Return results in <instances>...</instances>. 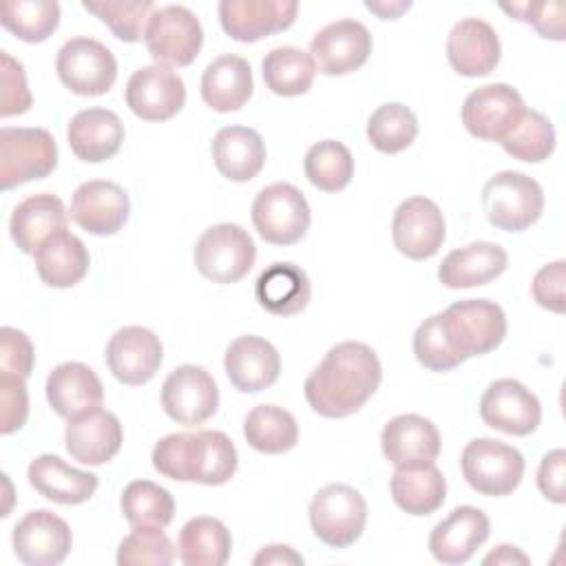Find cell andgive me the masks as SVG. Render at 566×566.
I'll return each instance as SVG.
<instances>
[{
    "mask_svg": "<svg viewBox=\"0 0 566 566\" xmlns=\"http://www.w3.org/2000/svg\"><path fill=\"white\" fill-rule=\"evenodd\" d=\"M382 367L376 352L358 340L334 345L305 378L307 405L323 418L356 413L378 389Z\"/></svg>",
    "mask_w": 566,
    "mask_h": 566,
    "instance_id": "obj_1",
    "label": "cell"
},
{
    "mask_svg": "<svg viewBox=\"0 0 566 566\" xmlns=\"http://www.w3.org/2000/svg\"><path fill=\"white\" fill-rule=\"evenodd\" d=\"M239 464L237 449L223 431L199 429L164 436L153 449V467L177 482L226 484Z\"/></svg>",
    "mask_w": 566,
    "mask_h": 566,
    "instance_id": "obj_2",
    "label": "cell"
},
{
    "mask_svg": "<svg viewBox=\"0 0 566 566\" xmlns=\"http://www.w3.org/2000/svg\"><path fill=\"white\" fill-rule=\"evenodd\" d=\"M440 325L453 354L464 363L502 345L506 336L504 310L489 298H467L440 312Z\"/></svg>",
    "mask_w": 566,
    "mask_h": 566,
    "instance_id": "obj_3",
    "label": "cell"
},
{
    "mask_svg": "<svg viewBox=\"0 0 566 566\" xmlns=\"http://www.w3.org/2000/svg\"><path fill=\"white\" fill-rule=\"evenodd\" d=\"M482 210L493 228L522 232L544 212L542 186L524 172L502 170L484 184Z\"/></svg>",
    "mask_w": 566,
    "mask_h": 566,
    "instance_id": "obj_4",
    "label": "cell"
},
{
    "mask_svg": "<svg viewBox=\"0 0 566 566\" xmlns=\"http://www.w3.org/2000/svg\"><path fill=\"white\" fill-rule=\"evenodd\" d=\"M57 166V144L46 128L4 126L0 130V188L11 190L49 177Z\"/></svg>",
    "mask_w": 566,
    "mask_h": 566,
    "instance_id": "obj_5",
    "label": "cell"
},
{
    "mask_svg": "<svg viewBox=\"0 0 566 566\" xmlns=\"http://www.w3.org/2000/svg\"><path fill=\"white\" fill-rule=\"evenodd\" d=\"M460 469L467 484L486 497L513 493L524 478V455L500 440H471L460 453Z\"/></svg>",
    "mask_w": 566,
    "mask_h": 566,
    "instance_id": "obj_6",
    "label": "cell"
},
{
    "mask_svg": "<svg viewBox=\"0 0 566 566\" xmlns=\"http://www.w3.org/2000/svg\"><path fill=\"white\" fill-rule=\"evenodd\" d=\"M256 245L248 230L237 223H217L203 230L195 243V265L212 283L241 281L254 265Z\"/></svg>",
    "mask_w": 566,
    "mask_h": 566,
    "instance_id": "obj_7",
    "label": "cell"
},
{
    "mask_svg": "<svg viewBox=\"0 0 566 566\" xmlns=\"http://www.w3.org/2000/svg\"><path fill=\"white\" fill-rule=\"evenodd\" d=\"M310 203L292 184H270L252 201L254 230L272 245L298 243L310 230Z\"/></svg>",
    "mask_w": 566,
    "mask_h": 566,
    "instance_id": "obj_8",
    "label": "cell"
},
{
    "mask_svg": "<svg viewBox=\"0 0 566 566\" xmlns=\"http://www.w3.org/2000/svg\"><path fill=\"white\" fill-rule=\"evenodd\" d=\"M365 522L367 502L349 484H327L310 502V526L332 548L352 546L363 535Z\"/></svg>",
    "mask_w": 566,
    "mask_h": 566,
    "instance_id": "obj_9",
    "label": "cell"
},
{
    "mask_svg": "<svg viewBox=\"0 0 566 566\" xmlns=\"http://www.w3.org/2000/svg\"><path fill=\"white\" fill-rule=\"evenodd\" d=\"M144 42L155 64L188 66L201 51L203 29L197 15L181 4H166L153 11Z\"/></svg>",
    "mask_w": 566,
    "mask_h": 566,
    "instance_id": "obj_10",
    "label": "cell"
},
{
    "mask_svg": "<svg viewBox=\"0 0 566 566\" xmlns=\"http://www.w3.org/2000/svg\"><path fill=\"white\" fill-rule=\"evenodd\" d=\"M60 82L75 95H104L117 80V60L113 51L93 38H71L55 57Z\"/></svg>",
    "mask_w": 566,
    "mask_h": 566,
    "instance_id": "obj_11",
    "label": "cell"
},
{
    "mask_svg": "<svg viewBox=\"0 0 566 566\" xmlns=\"http://www.w3.org/2000/svg\"><path fill=\"white\" fill-rule=\"evenodd\" d=\"M161 407L179 424H201L217 413L219 387L201 365H179L161 385Z\"/></svg>",
    "mask_w": 566,
    "mask_h": 566,
    "instance_id": "obj_12",
    "label": "cell"
},
{
    "mask_svg": "<svg viewBox=\"0 0 566 566\" xmlns=\"http://www.w3.org/2000/svg\"><path fill=\"white\" fill-rule=\"evenodd\" d=\"M524 111V99L513 86L493 82L467 95L460 108V117L473 137L484 142H500L517 124Z\"/></svg>",
    "mask_w": 566,
    "mask_h": 566,
    "instance_id": "obj_13",
    "label": "cell"
},
{
    "mask_svg": "<svg viewBox=\"0 0 566 566\" xmlns=\"http://www.w3.org/2000/svg\"><path fill=\"white\" fill-rule=\"evenodd\" d=\"M447 237L444 217L436 201L427 197L405 199L391 219V239L400 254L424 261L438 254Z\"/></svg>",
    "mask_w": 566,
    "mask_h": 566,
    "instance_id": "obj_14",
    "label": "cell"
},
{
    "mask_svg": "<svg viewBox=\"0 0 566 566\" xmlns=\"http://www.w3.org/2000/svg\"><path fill=\"white\" fill-rule=\"evenodd\" d=\"M480 416L486 427L509 436H528L542 422L537 396L515 378L493 380L480 398Z\"/></svg>",
    "mask_w": 566,
    "mask_h": 566,
    "instance_id": "obj_15",
    "label": "cell"
},
{
    "mask_svg": "<svg viewBox=\"0 0 566 566\" xmlns=\"http://www.w3.org/2000/svg\"><path fill=\"white\" fill-rule=\"evenodd\" d=\"M371 44V33L363 22L343 18L312 38L310 55L323 75H347L367 62Z\"/></svg>",
    "mask_w": 566,
    "mask_h": 566,
    "instance_id": "obj_16",
    "label": "cell"
},
{
    "mask_svg": "<svg viewBox=\"0 0 566 566\" xmlns=\"http://www.w3.org/2000/svg\"><path fill=\"white\" fill-rule=\"evenodd\" d=\"M15 557L27 566H57L66 559L73 535L69 524L53 511H29L11 535Z\"/></svg>",
    "mask_w": 566,
    "mask_h": 566,
    "instance_id": "obj_17",
    "label": "cell"
},
{
    "mask_svg": "<svg viewBox=\"0 0 566 566\" xmlns=\"http://www.w3.org/2000/svg\"><path fill=\"white\" fill-rule=\"evenodd\" d=\"M186 104L184 80L168 66L137 69L126 82V106L146 122H166Z\"/></svg>",
    "mask_w": 566,
    "mask_h": 566,
    "instance_id": "obj_18",
    "label": "cell"
},
{
    "mask_svg": "<svg viewBox=\"0 0 566 566\" xmlns=\"http://www.w3.org/2000/svg\"><path fill=\"white\" fill-rule=\"evenodd\" d=\"M69 214L82 230L95 237H111L128 221L130 199L119 184L91 179L75 188Z\"/></svg>",
    "mask_w": 566,
    "mask_h": 566,
    "instance_id": "obj_19",
    "label": "cell"
},
{
    "mask_svg": "<svg viewBox=\"0 0 566 566\" xmlns=\"http://www.w3.org/2000/svg\"><path fill=\"white\" fill-rule=\"evenodd\" d=\"M298 2L294 0H221V29L237 42H256L294 24Z\"/></svg>",
    "mask_w": 566,
    "mask_h": 566,
    "instance_id": "obj_20",
    "label": "cell"
},
{
    "mask_svg": "<svg viewBox=\"0 0 566 566\" xmlns=\"http://www.w3.org/2000/svg\"><path fill=\"white\" fill-rule=\"evenodd\" d=\"M164 360V347L155 332L126 325L117 329L106 345V365L124 385H144L155 378Z\"/></svg>",
    "mask_w": 566,
    "mask_h": 566,
    "instance_id": "obj_21",
    "label": "cell"
},
{
    "mask_svg": "<svg viewBox=\"0 0 566 566\" xmlns=\"http://www.w3.org/2000/svg\"><path fill=\"white\" fill-rule=\"evenodd\" d=\"M491 522L478 506H455L429 533V553L440 564H467L489 539Z\"/></svg>",
    "mask_w": 566,
    "mask_h": 566,
    "instance_id": "obj_22",
    "label": "cell"
},
{
    "mask_svg": "<svg viewBox=\"0 0 566 566\" xmlns=\"http://www.w3.org/2000/svg\"><path fill=\"white\" fill-rule=\"evenodd\" d=\"M223 367L237 391L259 394L276 382L281 374V356L270 340L245 334L228 345Z\"/></svg>",
    "mask_w": 566,
    "mask_h": 566,
    "instance_id": "obj_23",
    "label": "cell"
},
{
    "mask_svg": "<svg viewBox=\"0 0 566 566\" xmlns=\"http://www.w3.org/2000/svg\"><path fill=\"white\" fill-rule=\"evenodd\" d=\"M502 55L495 29L480 18H464L447 35V57L455 73L464 77L489 75Z\"/></svg>",
    "mask_w": 566,
    "mask_h": 566,
    "instance_id": "obj_24",
    "label": "cell"
},
{
    "mask_svg": "<svg viewBox=\"0 0 566 566\" xmlns=\"http://www.w3.org/2000/svg\"><path fill=\"white\" fill-rule=\"evenodd\" d=\"M380 447L394 467L433 464L440 455V433L436 424L418 413H400L391 418L380 433Z\"/></svg>",
    "mask_w": 566,
    "mask_h": 566,
    "instance_id": "obj_25",
    "label": "cell"
},
{
    "mask_svg": "<svg viewBox=\"0 0 566 566\" xmlns=\"http://www.w3.org/2000/svg\"><path fill=\"white\" fill-rule=\"evenodd\" d=\"M44 389L51 409L66 420L99 409L104 400L102 380L88 365L77 360L60 363L53 367Z\"/></svg>",
    "mask_w": 566,
    "mask_h": 566,
    "instance_id": "obj_26",
    "label": "cell"
},
{
    "mask_svg": "<svg viewBox=\"0 0 566 566\" xmlns=\"http://www.w3.org/2000/svg\"><path fill=\"white\" fill-rule=\"evenodd\" d=\"M66 451L73 460L99 467L117 455L124 442L122 422L113 411L95 409L69 420L64 431Z\"/></svg>",
    "mask_w": 566,
    "mask_h": 566,
    "instance_id": "obj_27",
    "label": "cell"
},
{
    "mask_svg": "<svg viewBox=\"0 0 566 566\" xmlns=\"http://www.w3.org/2000/svg\"><path fill=\"white\" fill-rule=\"evenodd\" d=\"M27 478L38 495L64 506H75L91 500L99 484L95 473L69 467L60 455L53 453L31 460Z\"/></svg>",
    "mask_w": 566,
    "mask_h": 566,
    "instance_id": "obj_28",
    "label": "cell"
},
{
    "mask_svg": "<svg viewBox=\"0 0 566 566\" xmlns=\"http://www.w3.org/2000/svg\"><path fill=\"white\" fill-rule=\"evenodd\" d=\"M66 221L69 212L62 199L51 192H40L27 197L13 208L9 219V232L20 252L35 254L46 239H51L60 230H66Z\"/></svg>",
    "mask_w": 566,
    "mask_h": 566,
    "instance_id": "obj_29",
    "label": "cell"
},
{
    "mask_svg": "<svg viewBox=\"0 0 566 566\" xmlns=\"http://www.w3.org/2000/svg\"><path fill=\"white\" fill-rule=\"evenodd\" d=\"M509 265V254L502 245L491 241H473L464 248L451 250L440 268L438 279L444 287L464 290L486 285L497 279Z\"/></svg>",
    "mask_w": 566,
    "mask_h": 566,
    "instance_id": "obj_30",
    "label": "cell"
},
{
    "mask_svg": "<svg viewBox=\"0 0 566 566\" xmlns=\"http://www.w3.org/2000/svg\"><path fill=\"white\" fill-rule=\"evenodd\" d=\"M66 139L77 159L102 164L117 155L124 142V124L108 108H86L71 117Z\"/></svg>",
    "mask_w": 566,
    "mask_h": 566,
    "instance_id": "obj_31",
    "label": "cell"
},
{
    "mask_svg": "<svg viewBox=\"0 0 566 566\" xmlns=\"http://www.w3.org/2000/svg\"><path fill=\"white\" fill-rule=\"evenodd\" d=\"M252 69L241 55H219L203 69L201 97L217 113L243 108L252 97Z\"/></svg>",
    "mask_w": 566,
    "mask_h": 566,
    "instance_id": "obj_32",
    "label": "cell"
},
{
    "mask_svg": "<svg viewBox=\"0 0 566 566\" xmlns=\"http://www.w3.org/2000/svg\"><path fill=\"white\" fill-rule=\"evenodd\" d=\"M256 303L274 316H292L307 307L312 298V283L305 270L290 261L268 265L254 283Z\"/></svg>",
    "mask_w": 566,
    "mask_h": 566,
    "instance_id": "obj_33",
    "label": "cell"
},
{
    "mask_svg": "<svg viewBox=\"0 0 566 566\" xmlns=\"http://www.w3.org/2000/svg\"><path fill=\"white\" fill-rule=\"evenodd\" d=\"M212 161L230 181H250L265 166L263 137L248 126H226L212 139Z\"/></svg>",
    "mask_w": 566,
    "mask_h": 566,
    "instance_id": "obj_34",
    "label": "cell"
},
{
    "mask_svg": "<svg viewBox=\"0 0 566 566\" xmlns=\"http://www.w3.org/2000/svg\"><path fill=\"white\" fill-rule=\"evenodd\" d=\"M33 256L42 283L57 290L77 285L86 276L91 265L84 241L66 230H60L57 234L46 239Z\"/></svg>",
    "mask_w": 566,
    "mask_h": 566,
    "instance_id": "obj_35",
    "label": "cell"
},
{
    "mask_svg": "<svg viewBox=\"0 0 566 566\" xmlns=\"http://www.w3.org/2000/svg\"><path fill=\"white\" fill-rule=\"evenodd\" d=\"M391 500L409 515H431L447 497V480L436 464L396 467L389 480Z\"/></svg>",
    "mask_w": 566,
    "mask_h": 566,
    "instance_id": "obj_36",
    "label": "cell"
},
{
    "mask_svg": "<svg viewBox=\"0 0 566 566\" xmlns=\"http://www.w3.org/2000/svg\"><path fill=\"white\" fill-rule=\"evenodd\" d=\"M232 535L217 517L199 515L179 533V559L186 566H221L230 559Z\"/></svg>",
    "mask_w": 566,
    "mask_h": 566,
    "instance_id": "obj_37",
    "label": "cell"
},
{
    "mask_svg": "<svg viewBox=\"0 0 566 566\" xmlns=\"http://www.w3.org/2000/svg\"><path fill=\"white\" fill-rule=\"evenodd\" d=\"M245 442L268 455H279L296 447L298 424L296 418L276 405H256L243 420Z\"/></svg>",
    "mask_w": 566,
    "mask_h": 566,
    "instance_id": "obj_38",
    "label": "cell"
},
{
    "mask_svg": "<svg viewBox=\"0 0 566 566\" xmlns=\"http://www.w3.org/2000/svg\"><path fill=\"white\" fill-rule=\"evenodd\" d=\"M261 69L265 86L281 97H296L307 93L316 77V64L312 55L296 46H276L268 51Z\"/></svg>",
    "mask_w": 566,
    "mask_h": 566,
    "instance_id": "obj_39",
    "label": "cell"
},
{
    "mask_svg": "<svg viewBox=\"0 0 566 566\" xmlns=\"http://www.w3.org/2000/svg\"><path fill=\"white\" fill-rule=\"evenodd\" d=\"M119 506L133 528H166L175 515L170 491L150 480H133L126 484Z\"/></svg>",
    "mask_w": 566,
    "mask_h": 566,
    "instance_id": "obj_40",
    "label": "cell"
},
{
    "mask_svg": "<svg viewBox=\"0 0 566 566\" xmlns=\"http://www.w3.org/2000/svg\"><path fill=\"white\" fill-rule=\"evenodd\" d=\"M303 170L314 188L323 192H338L347 188L354 177V157L343 142L323 139L305 153Z\"/></svg>",
    "mask_w": 566,
    "mask_h": 566,
    "instance_id": "obj_41",
    "label": "cell"
},
{
    "mask_svg": "<svg viewBox=\"0 0 566 566\" xmlns=\"http://www.w3.org/2000/svg\"><path fill=\"white\" fill-rule=\"evenodd\" d=\"M0 22L18 40L38 44L57 29L60 4L55 0H7L2 2Z\"/></svg>",
    "mask_w": 566,
    "mask_h": 566,
    "instance_id": "obj_42",
    "label": "cell"
},
{
    "mask_svg": "<svg viewBox=\"0 0 566 566\" xmlns=\"http://www.w3.org/2000/svg\"><path fill=\"white\" fill-rule=\"evenodd\" d=\"M418 137V117L400 102L378 106L367 119L369 144L385 155L402 153Z\"/></svg>",
    "mask_w": 566,
    "mask_h": 566,
    "instance_id": "obj_43",
    "label": "cell"
},
{
    "mask_svg": "<svg viewBox=\"0 0 566 566\" xmlns=\"http://www.w3.org/2000/svg\"><path fill=\"white\" fill-rule=\"evenodd\" d=\"M500 144L513 159L539 164L555 150V128L544 113L526 108Z\"/></svg>",
    "mask_w": 566,
    "mask_h": 566,
    "instance_id": "obj_44",
    "label": "cell"
},
{
    "mask_svg": "<svg viewBox=\"0 0 566 566\" xmlns=\"http://www.w3.org/2000/svg\"><path fill=\"white\" fill-rule=\"evenodd\" d=\"M82 7L95 18H99L122 42H139L155 11L153 0H84Z\"/></svg>",
    "mask_w": 566,
    "mask_h": 566,
    "instance_id": "obj_45",
    "label": "cell"
},
{
    "mask_svg": "<svg viewBox=\"0 0 566 566\" xmlns=\"http://www.w3.org/2000/svg\"><path fill=\"white\" fill-rule=\"evenodd\" d=\"M175 562V546L164 528H133L117 546L119 566H168Z\"/></svg>",
    "mask_w": 566,
    "mask_h": 566,
    "instance_id": "obj_46",
    "label": "cell"
},
{
    "mask_svg": "<svg viewBox=\"0 0 566 566\" xmlns=\"http://www.w3.org/2000/svg\"><path fill=\"white\" fill-rule=\"evenodd\" d=\"M413 356L429 371H451L462 365L447 343V336L440 325V312L424 318L413 332Z\"/></svg>",
    "mask_w": 566,
    "mask_h": 566,
    "instance_id": "obj_47",
    "label": "cell"
},
{
    "mask_svg": "<svg viewBox=\"0 0 566 566\" xmlns=\"http://www.w3.org/2000/svg\"><path fill=\"white\" fill-rule=\"evenodd\" d=\"M500 9L511 13L515 20L531 24L546 40L562 42L566 38L562 2H513V4H500Z\"/></svg>",
    "mask_w": 566,
    "mask_h": 566,
    "instance_id": "obj_48",
    "label": "cell"
},
{
    "mask_svg": "<svg viewBox=\"0 0 566 566\" xmlns=\"http://www.w3.org/2000/svg\"><path fill=\"white\" fill-rule=\"evenodd\" d=\"M0 73H2V102H0V115H22L31 108V91L27 84L24 66L11 57L7 51H0Z\"/></svg>",
    "mask_w": 566,
    "mask_h": 566,
    "instance_id": "obj_49",
    "label": "cell"
},
{
    "mask_svg": "<svg viewBox=\"0 0 566 566\" xmlns=\"http://www.w3.org/2000/svg\"><path fill=\"white\" fill-rule=\"evenodd\" d=\"M27 378L13 374H0V431L4 436L22 429L29 418Z\"/></svg>",
    "mask_w": 566,
    "mask_h": 566,
    "instance_id": "obj_50",
    "label": "cell"
},
{
    "mask_svg": "<svg viewBox=\"0 0 566 566\" xmlns=\"http://www.w3.org/2000/svg\"><path fill=\"white\" fill-rule=\"evenodd\" d=\"M33 345L22 329L4 325L0 329V374L29 378L33 371Z\"/></svg>",
    "mask_w": 566,
    "mask_h": 566,
    "instance_id": "obj_51",
    "label": "cell"
},
{
    "mask_svg": "<svg viewBox=\"0 0 566 566\" xmlns=\"http://www.w3.org/2000/svg\"><path fill=\"white\" fill-rule=\"evenodd\" d=\"M564 281H566V261H553L537 270L531 283V292L537 305H542L548 312L564 314L566 296H564Z\"/></svg>",
    "mask_w": 566,
    "mask_h": 566,
    "instance_id": "obj_52",
    "label": "cell"
},
{
    "mask_svg": "<svg viewBox=\"0 0 566 566\" xmlns=\"http://www.w3.org/2000/svg\"><path fill=\"white\" fill-rule=\"evenodd\" d=\"M537 489L546 500L555 504L566 502V451L564 449H553L542 458L537 469Z\"/></svg>",
    "mask_w": 566,
    "mask_h": 566,
    "instance_id": "obj_53",
    "label": "cell"
},
{
    "mask_svg": "<svg viewBox=\"0 0 566 566\" xmlns=\"http://www.w3.org/2000/svg\"><path fill=\"white\" fill-rule=\"evenodd\" d=\"M254 566H265V564H303V557L285 544H270L265 548H261L254 559Z\"/></svg>",
    "mask_w": 566,
    "mask_h": 566,
    "instance_id": "obj_54",
    "label": "cell"
},
{
    "mask_svg": "<svg viewBox=\"0 0 566 566\" xmlns=\"http://www.w3.org/2000/svg\"><path fill=\"white\" fill-rule=\"evenodd\" d=\"M482 564H531V557L524 555L517 546L500 544L495 551H491Z\"/></svg>",
    "mask_w": 566,
    "mask_h": 566,
    "instance_id": "obj_55",
    "label": "cell"
},
{
    "mask_svg": "<svg viewBox=\"0 0 566 566\" xmlns=\"http://www.w3.org/2000/svg\"><path fill=\"white\" fill-rule=\"evenodd\" d=\"M365 7L374 13H378L382 20H394L402 11H407L411 7V2H391V4H387V2H365Z\"/></svg>",
    "mask_w": 566,
    "mask_h": 566,
    "instance_id": "obj_56",
    "label": "cell"
}]
</instances>
